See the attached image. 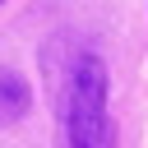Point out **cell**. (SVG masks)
Masks as SVG:
<instances>
[{"label":"cell","instance_id":"cell-1","mask_svg":"<svg viewBox=\"0 0 148 148\" xmlns=\"http://www.w3.org/2000/svg\"><path fill=\"white\" fill-rule=\"evenodd\" d=\"M56 148H116V120L106 111V65L92 51L74 56L56 88Z\"/></svg>","mask_w":148,"mask_h":148},{"label":"cell","instance_id":"cell-2","mask_svg":"<svg viewBox=\"0 0 148 148\" xmlns=\"http://www.w3.org/2000/svg\"><path fill=\"white\" fill-rule=\"evenodd\" d=\"M28 111H32V83L18 69H0V130L18 125Z\"/></svg>","mask_w":148,"mask_h":148},{"label":"cell","instance_id":"cell-3","mask_svg":"<svg viewBox=\"0 0 148 148\" xmlns=\"http://www.w3.org/2000/svg\"><path fill=\"white\" fill-rule=\"evenodd\" d=\"M0 5H5V0H0Z\"/></svg>","mask_w":148,"mask_h":148}]
</instances>
